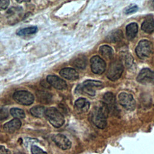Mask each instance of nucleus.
Instances as JSON below:
<instances>
[{
    "instance_id": "20",
    "label": "nucleus",
    "mask_w": 154,
    "mask_h": 154,
    "mask_svg": "<svg viewBox=\"0 0 154 154\" xmlns=\"http://www.w3.org/2000/svg\"><path fill=\"white\" fill-rule=\"evenodd\" d=\"M38 31V28L35 26L26 27L24 28L19 29L16 31V34L20 36H25V35H29L33 34H35Z\"/></svg>"
},
{
    "instance_id": "11",
    "label": "nucleus",
    "mask_w": 154,
    "mask_h": 154,
    "mask_svg": "<svg viewBox=\"0 0 154 154\" xmlns=\"http://www.w3.org/2000/svg\"><path fill=\"white\" fill-rule=\"evenodd\" d=\"M103 103H104L108 107L109 112L116 113L117 111L116 105V100L114 94L111 92L106 93L103 97Z\"/></svg>"
},
{
    "instance_id": "25",
    "label": "nucleus",
    "mask_w": 154,
    "mask_h": 154,
    "mask_svg": "<svg viewBox=\"0 0 154 154\" xmlns=\"http://www.w3.org/2000/svg\"><path fill=\"white\" fill-rule=\"evenodd\" d=\"M8 117V110L5 108H0V121L7 119Z\"/></svg>"
},
{
    "instance_id": "29",
    "label": "nucleus",
    "mask_w": 154,
    "mask_h": 154,
    "mask_svg": "<svg viewBox=\"0 0 154 154\" xmlns=\"http://www.w3.org/2000/svg\"><path fill=\"white\" fill-rule=\"evenodd\" d=\"M14 154H22V153H16Z\"/></svg>"
},
{
    "instance_id": "17",
    "label": "nucleus",
    "mask_w": 154,
    "mask_h": 154,
    "mask_svg": "<svg viewBox=\"0 0 154 154\" xmlns=\"http://www.w3.org/2000/svg\"><path fill=\"white\" fill-rule=\"evenodd\" d=\"M123 34L121 30L116 29L111 31L106 37V40L111 43H117L122 40Z\"/></svg>"
},
{
    "instance_id": "8",
    "label": "nucleus",
    "mask_w": 154,
    "mask_h": 154,
    "mask_svg": "<svg viewBox=\"0 0 154 154\" xmlns=\"http://www.w3.org/2000/svg\"><path fill=\"white\" fill-rule=\"evenodd\" d=\"M90 66L91 71L97 75L103 73L106 68V63L105 61L98 55H95L90 59Z\"/></svg>"
},
{
    "instance_id": "3",
    "label": "nucleus",
    "mask_w": 154,
    "mask_h": 154,
    "mask_svg": "<svg viewBox=\"0 0 154 154\" xmlns=\"http://www.w3.org/2000/svg\"><path fill=\"white\" fill-rule=\"evenodd\" d=\"M45 116L49 123L55 128L61 127L65 122L63 115L54 107L46 109Z\"/></svg>"
},
{
    "instance_id": "6",
    "label": "nucleus",
    "mask_w": 154,
    "mask_h": 154,
    "mask_svg": "<svg viewBox=\"0 0 154 154\" xmlns=\"http://www.w3.org/2000/svg\"><path fill=\"white\" fill-rule=\"evenodd\" d=\"M123 72V66L118 60L112 62L107 72V78L111 81H116L120 78Z\"/></svg>"
},
{
    "instance_id": "27",
    "label": "nucleus",
    "mask_w": 154,
    "mask_h": 154,
    "mask_svg": "<svg viewBox=\"0 0 154 154\" xmlns=\"http://www.w3.org/2000/svg\"><path fill=\"white\" fill-rule=\"evenodd\" d=\"M10 1L8 0H0V10L6 9Z\"/></svg>"
},
{
    "instance_id": "24",
    "label": "nucleus",
    "mask_w": 154,
    "mask_h": 154,
    "mask_svg": "<svg viewBox=\"0 0 154 154\" xmlns=\"http://www.w3.org/2000/svg\"><path fill=\"white\" fill-rule=\"evenodd\" d=\"M31 152L32 154H48L46 152L35 145H32L31 146Z\"/></svg>"
},
{
    "instance_id": "1",
    "label": "nucleus",
    "mask_w": 154,
    "mask_h": 154,
    "mask_svg": "<svg viewBox=\"0 0 154 154\" xmlns=\"http://www.w3.org/2000/svg\"><path fill=\"white\" fill-rule=\"evenodd\" d=\"M109 111L106 105L101 102L94 109L91 114V120L93 123L99 129H104L107 125L106 119Z\"/></svg>"
},
{
    "instance_id": "12",
    "label": "nucleus",
    "mask_w": 154,
    "mask_h": 154,
    "mask_svg": "<svg viewBox=\"0 0 154 154\" xmlns=\"http://www.w3.org/2000/svg\"><path fill=\"white\" fill-rule=\"evenodd\" d=\"M46 80L51 85L58 90H64L67 87V84L65 81L57 76L48 75Z\"/></svg>"
},
{
    "instance_id": "21",
    "label": "nucleus",
    "mask_w": 154,
    "mask_h": 154,
    "mask_svg": "<svg viewBox=\"0 0 154 154\" xmlns=\"http://www.w3.org/2000/svg\"><path fill=\"white\" fill-rule=\"evenodd\" d=\"M99 52L100 54L106 59H111L113 55L112 49L108 45L101 46L99 48Z\"/></svg>"
},
{
    "instance_id": "10",
    "label": "nucleus",
    "mask_w": 154,
    "mask_h": 154,
    "mask_svg": "<svg viewBox=\"0 0 154 154\" xmlns=\"http://www.w3.org/2000/svg\"><path fill=\"white\" fill-rule=\"evenodd\" d=\"M52 139L56 146L62 150L69 149L72 146V143L70 140L63 134H58L54 135Z\"/></svg>"
},
{
    "instance_id": "7",
    "label": "nucleus",
    "mask_w": 154,
    "mask_h": 154,
    "mask_svg": "<svg viewBox=\"0 0 154 154\" xmlns=\"http://www.w3.org/2000/svg\"><path fill=\"white\" fill-rule=\"evenodd\" d=\"M120 104L125 109L132 111L135 108V100L133 96L129 93L122 92L118 96Z\"/></svg>"
},
{
    "instance_id": "23",
    "label": "nucleus",
    "mask_w": 154,
    "mask_h": 154,
    "mask_svg": "<svg viewBox=\"0 0 154 154\" xmlns=\"http://www.w3.org/2000/svg\"><path fill=\"white\" fill-rule=\"evenodd\" d=\"M10 112L14 119H23L25 117V114L23 109L18 108H13L10 109Z\"/></svg>"
},
{
    "instance_id": "4",
    "label": "nucleus",
    "mask_w": 154,
    "mask_h": 154,
    "mask_svg": "<svg viewBox=\"0 0 154 154\" xmlns=\"http://www.w3.org/2000/svg\"><path fill=\"white\" fill-rule=\"evenodd\" d=\"M152 51V45L150 42L147 40H141L135 49L137 55L140 59L148 58Z\"/></svg>"
},
{
    "instance_id": "15",
    "label": "nucleus",
    "mask_w": 154,
    "mask_h": 154,
    "mask_svg": "<svg viewBox=\"0 0 154 154\" xmlns=\"http://www.w3.org/2000/svg\"><path fill=\"white\" fill-rule=\"evenodd\" d=\"M60 75L61 76L68 80H76L79 78L77 71L75 69L70 67L62 69L60 71Z\"/></svg>"
},
{
    "instance_id": "9",
    "label": "nucleus",
    "mask_w": 154,
    "mask_h": 154,
    "mask_svg": "<svg viewBox=\"0 0 154 154\" xmlns=\"http://www.w3.org/2000/svg\"><path fill=\"white\" fill-rule=\"evenodd\" d=\"M137 80L143 84H154V72L148 68H144L140 72Z\"/></svg>"
},
{
    "instance_id": "2",
    "label": "nucleus",
    "mask_w": 154,
    "mask_h": 154,
    "mask_svg": "<svg viewBox=\"0 0 154 154\" xmlns=\"http://www.w3.org/2000/svg\"><path fill=\"white\" fill-rule=\"evenodd\" d=\"M102 87L103 84L102 82L90 79L85 81L82 84L78 85L76 89V92L94 96L96 94V89H100Z\"/></svg>"
},
{
    "instance_id": "28",
    "label": "nucleus",
    "mask_w": 154,
    "mask_h": 154,
    "mask_svg": "<svg viewBox=\"0 0 154 154\" xmlns=\"http://www.w3.org/2000/svg\"><path fill=\"white\" fill-rule=\"evenodd\" d=\"M0 154H10V152L4 146L0 145Z\"/></svg>"
},
{
    "instance_id": "26",
    "label": "nucleus",
    "mask_w": 154,
    "mask_h": 154,
    "mask_svg": "<svg viewBox=\"0 0 154 154\" xmlns=\"http://www.w3.org/2000/svg\"><path fill=\"white\" fill-rule=\"evenodd\" d=\"M138 7L137 5H133L131 6H129L125 10V13L126 14H131L133 13L134 12H136L138 10Z\"/></svg>"
},
{
    "instance_id": "5",
    "label": "nucleus",
    "mask_w": 154,
    "mask_h": 154,
    "mask_svg": "<svg viewBox=\"0 0 154 154\" xmlns=\"http://www.w3.org/2000/svg\"><path fill=\"white\" fill-rule=\"evenodd\" d=\"M13 98L17 103L23 105H31L34 100L33 94L25 90H20L14 92Z\"/></svg>"
},
{
    "instance_id": "22",
    "label": "nucleus",
    "mask_w": 154,
    "mask_h": 154,
    "mask_svg": "<svg viewBox=\"0 0 154 154\" xmlns=\"http://www.w3.org/2000/svg\"><path fill=\"white\" fill-rule=\"evenodd\" d=\"M46 108L42 106H35L30 109V113L35 117H42L45 115Z\"/></svg>"
},
{
    "instance_id": "18",
    "label": "nucleus",
    "mask_w": 154,
    "mask_h": 154,
    "mask_svg": "<svg viewBox=\"0 0 154 154\" xmlns=\"http://www.w3.org/2000/svg\"><path fill=\"white\" fill-rule=\"evenodd\" d=\"M138 32V25L136 23H131L126 27V34L129 40L133 39Z\"/></svg>"
},
{
    "instance_id": "16",
    "label": "nucleus",
    "mask_w": 154,
    "mask_h": 154,
    "mask_svg": "<svg viewBox=\"0 0 154 154\" xmlns=\"http://www.w3.org/2000/svg\"><path fill=\"white\" fill-rule=\"evenodd\" d=\"M141 29L148 34L154 31V19L152 16H148L146 18L141 25Z\"/></svg>"
},
{
    "instance_id": "19",
    "label": "nucleus",
    "mask_w": 154,
    "mask_h": 154,
    "mask_svg": "<svg viewBox=\"0 0 154 154\" xmlns=\"http://www.w3.org/2000/svg\"><path fill=\"white\" fill-rule=\"evenodd\" d=\"M72 65L80 69H84L87 66V59L84 55H79L76 57L72 61Z\"/></svg>"
},
{
    "instance_id": "14",
    "label": "nucleus",
    "mask_w": 154,
    "mask_h": 154,
    "mask_svg": "<svg viewBox=\"0 0 154 154\" xmlns=\"http://www.w3.org/2000/svg\"><path fill=\"white\" fill-rule=\"evenodd\" d=\"M90 102L85 98L80 97L78 99L74 104L75 110L79 113L87 112L90 108Z\"/></svg>"
},
{
    "instance_id": "13",
    "label": "nucleus",
    "mask_w": 154,
    "mask_h": 154,
    "mask_svg": "<svg viewBox=\"0 0 154 154\" xmlns=\"http://www.w3.org/2000/svg\"><path fill=\"white\" fill-rule=\"evenodd\" d=\"M22 125L21 121L18 119H13L5 123L3 126L4 131L9 134H12L20 129Z\"/></svg>"
}]
</instances>
